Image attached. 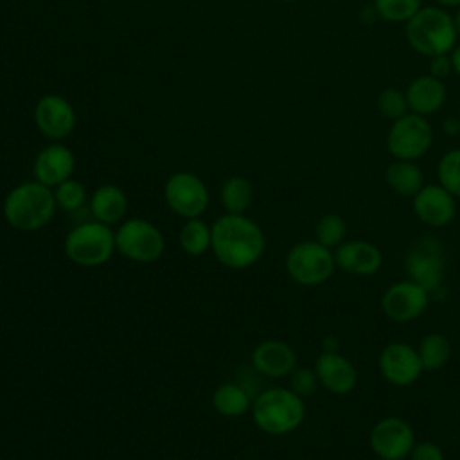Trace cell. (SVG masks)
Segmentation results:
<instances>
[{"label":"cell","mask_w":460,"mask_h":460,"mask_svg":"<svg viewBox=\"0 0 460 460\" xmlns=\"http://www.w3.org/2000/svg\"><path fill=\"white\" fill-rule=\"evenodd\" d=\"M210 248L216 259L232 270L253 266L264 253L266 237L262 228L244 214H225L210 226Z\"/></svg>","instance_id":"6da1fadb"},{"label":"cell","mask_w":460,"mask_h":460,"mask_svg":"<svg viewBox=\"0 0 460 460\" xmlns=\"http://www.w3.org/2000/svg\"><path fill=\"white\" fill-rule=\"evenodd\" d=\"M54 190L38 180L25 181L9 190L4 199V217L18 230H40L56 214Z\"/></svg>","instance_id":"7a4b0ae2"},{"label":"cell","mask_w":460,"mask_h":460,"mask_svg":"<svg viewBox=\"0 0 460 460\" xmlns=\"http://www.w3.org/2000/svg\"><path fill=\"white\" fill-rule=\"evenodd\" d=\"M252 417L261 431L268 435H288L304 422L305 402L291 388L273 386L255 397Z\"/></svg>","instance_id":"3957f363"},{"label":"cell","mask_w":460,"mask_h":460,"mask_svg":"<svg viewBox=\"0 0 460 460\" xmlns=\"http://www.w3.org/2000/svg\"><path fill=\"white\" fill-rule=\"evenodd\" d=\"M404 32L410 47L428 58L451 52L458 38L453 16L440 5L420 7Z\"/></svg>","instance_id":"277c9868"},{"label":"cell","mask_w":460,"mask_h":460,"mask_svg":"<svg viewBox=\"0 0 460 460\" xmlns=\"http://www.w3.org/2000/svg\"><path fill=\"white\" fill-rule=\"evenodd\" d=\"M334 270V252L314 239L296 243L286 255V271L298 286H322L332 277Z\"/></svg>","instance_id":"5b68a950"},{"label":"cell","mask_w":460,"mask_h":460,"mask_svg":"<svg viewBox=\"0 0 460 460\" xmlns=\"http://www.w3.org/2000/svg\"><path fill=\"white\" fill-rule=\"evenodd\" d=\"M115 250V232L101 221L83 223L65 237L66 257L79 266H101Z\"/></svg>","instance_id":"8992f818"},{"label":"cell","mask_w":460,"mask_h":460,"mask_svg":"<svg viewBox=\"0 0 460 460\" xmlns=\"http://www.w3.org/2000/svg\"><path fill=\"white\" fill-rule=\"evenodd\" d=\"M404 271L410 280L431 293L442 289L446 275V252L438 239L422 237L411 244L404 257Z\"/></svg>","instance_id":"52a82bcc"},{"label":"cell","mask_w":460,"mask_h":460,"mask_svg":"<svg viewBox=\"0 0 460 460\" xmlns=\"http://www.w3.org/2000/svg\"><path fill=\"white\" fill-rule=\"evenodd\" d=\"M431 144L433 128L428 117L411 111L394 120L386 135V147L395 160L417 162L429 151Z\"/></svg>","instance_id":"ba28073f"},{"label":"cell","mask_w":460,"mask_h":460,"mask_svg":"<svg viewBox=\"0 0 460 460\" xmlns=\"http://www.w3.org/2000/svg\"><path fill=\"white\" fill-rule=\"evenodd\" d=\"M115 248L135 262H153L162 257L165 241L162 232L147 219L133 217L115 232Z\"/></svg>","instance_id":"9c48e42d"},{"label":"cell","mask_w":460,"mask_h":460,"mask_svg":"<svg viewBox=\"0 0 460 460\" xmlns=\"http://www.w3.org/2000/svg\"><path fill=\"white\" fill-rule=\"evenodd\" d=\"M415 431L401 417L379 419L368 435V446L377 460H404L415 446Z\"/></svg>","instance_id":"30bf717a"},{"label":"cell","mask_w":460,"mask_h":460,"mask_svg":"<svg viewBox=\"0 0 460 460\" xmlns=\"http://www.w3.org/2000/svg\"><path fill=\"white\" fill-rule=\"evenodd\" d=\"M164 198L174 214L187 219L199 217L208 207L207 185L199 176L189 171H178L167 178Z\"/></svg>","instance_id":"8fae6325"},{"label":"cell","mask_w":460,"mask_h":460,"mask_svg":"<svg viewBox=\"0 0 460 460\" xmlns=\"http://www.w3.org/2000/svg\"><path fill=\"white\" fill-rule=\"evenodd\" d=\"M431 293L417 282L406 279L390 284L381 296L383 314L397 323L413 322L422 316L429 305Z\"/></svg>","instance_id":"7c38bea8"},{"label":"cell","mask_w":460,"mask_h":460,"mask_svg":"<svg viewBox=\"0 0 460 460\" xmlns=\"http://www.w3.org/2000/svg\"><path fill=\"white\" fill-rule=\"evenodd\" d=\"M377 367L383 379L397 388L415 385L424 374L417 349L404 341H392L385 345L379 352Z\"/></svg>","instance_id":"4fadbf2b"},{"label":"cell","mask_w":460,"mask_h":460,"mask_svg":"<svg viewBox=\"0 0 460 460\" xmlns=\"http://www.w3.org/2000/svg\"><path fill=\"white\" fill-rule=\"evenodd\" d=\"M34 122L45 137L63 140L75 128V110L66 97L47 93L34 106Z\"/></svg>","instance_id":"5bb4252c"},{"label":"cell","mask_w":460,"mask_h":460,"mask_svg":"<svg viewBox=\"0 0 460 460\" xmlns=\"http://www.w3.org/2000/svg\"><path fill=\"white\" fill-rule=\"evenodd\" d=\"M411 199L417 219L431 228L447 226L456 216V198L440 183L424 185Z\"/></svg>","instance_id":"9a60e30c"},{"label":"cell","mask_w":460,"mask_h":460,"mask_svg":"<svg viewBox=\"0 0 460 460\" xmlns=\"http://www.w3.org/2000/svg\"><path fill=\"white\" fill-rule=\"evenodd\" d=\"M314 372L323 386L332 395H347L358 385V368L338 350H322L314 359Z\"/></svg>","instance_id":"2e32d148"},{"label":"cell","mask_w":460,"mask_h":460,"mask_svg":"<svg viewBox=\"0 0 460 460\" xmlns=\"http://www.w3.org/2000/svg\"><path fill=\"white\" fill-rule=\"evenodd\" d=\"M334 252L336 268L356 277H368L381 270L383 252L365 239H345Z\"/></svg>","instance_id":"e0dca14e"},{"label":"cell","mask_w":460,"mask_h":460,"mask_svg":"<svg viewBox=\"0 0 460 460\" xmlns=\"http://www.w3.org/2000/svg\"><path fill=\"white\" fill-rule=\"evenodd\" d=\"M74 169H75V156L63 144H49L47 147H43L36 155L34 165H32L34 178L50 189L72 178Z\"/></svg>","instance_id":"ac0fdd59"},{"label":"cell","mask_w":460,"mask_h":460,"mask_svg":"<svg viewBox=\"0 0 460 460\" xmlns=\"http://www.w3.org/2000/svg\"><path fill=\"white\" fill-rule=\"evenodd\" d=\"M296 361L295 349L282 340H264L252 352L253 368L266 377L289 376Z\"/></svg>","instance_id":"d6986e66"},{"label":"cell","mask_w":460,"mask_h":460,"mask_svg":"<svg viewBox=\"0 0 460 460\" xmlns=\"http://www.w3.org/2000/svg\"><path fill=\"white\" fill-rule=\"evenodd\" d=\"M404 95L411 113L428 117L437 113L444 106L447 92L442 79H437L431 74H426V75L415 77L408 84Z\"/></svg>","instance_id":"ffe728a7"},{"label":"cell","mask_w":460,"mask_h":460,"mask_svg":"<svg viewBox=\"0 0 460 460\" xmlns=\"http://www.w3.org/2000/svg\"><path fill=\"white\" fill-rule=\"evenodd\" d=\"M128 208L126 194L120 187L106 183L95 189L90 199V210L95 217V221H101L104 225L119 223Z\"/></svg>","instance_id":"44dd1931"},{"label":"cell","mask_w":460,"mask_h":460,"mask_svg":"<svg viewBox=\"0 0 460 460\" xmlns=\"http://www.w3.org/2000/svg\"><path fill=\"white\" fill-rule=\"evenodd\" d=\"M385 181L395 194L413 198L424 187V172L413 160H394L385 171Z\"/></svg>","instance_id":"7402d4cb"},{"label":"cell","mask_w":460,"mask_h":460,"mask_svg":"<svg viewBox=\"0 0 460 460\" xmlns=\"http://www.w3.org/2000/svg\"><path fill=\"white\" fill-rule=\"evenodd\" d=\"M212 404L216 411L225 417H239L250 410L252 399L250 394L241 385L225 383L214 390Z\"/></svg>","instance_id":"603a6c76"},{"label":"cell","mask_w":460,"mask_h":460,"mask_svg":"<svg viewBox=\"0 0 460 460\" xmlns=\"http://www.w3.org/2000/svg\"><path fill=\"white\" fill-rule=\"evenodd\" d=\"M417 352L424 372H437L449 361L453 347L444 332H429L420 340Z\"/></svg>","instance_id":"cb8c5ba5"},{"label":"cell","mask_w":460,"mask_h":460,"mask_svg":"<svg viewBox=\"0 0 460 460\" xmlns=\"http://www.w3.org/2000/svg\"><path fill=\"white\" fill-rule=\"evenodd\" d=\"M253 198L252 183L244 176H230L219 190V199L228 214H244Z\"/></svg>","instance_id":"d4e9b609"},{"label":"cell","mask_w":460,"mask_h":460,"mask_svg":"<svg viewBox=\"0 0 460 460\" xmlns=\"http://www.w3.org/2000/svg\"><path fill=\"white\" fill-rule=\"evenodd\" d=\"M212 243L210 226L199 217L187 219L180 230V246L189 255H203Z\"/></svg>","instance_id":"484cf974"},{"label":"cell","mask_w":460,"mask_h":460,"mask_svg":"<svg viewBox=\"0 0 460 460\" xmlns=\"http://www.w3.org/2000/svg\"><path fill=\"white\" fill-rule=\"evenodd\" d=\"M347 237V223L340 214H323L314 225V241L325 248H338Z\"/></svg>","instance_id":"4316f807"},{"label":"cell","mask_w":460,"mask_h":460,"mask_svg":"<svg viewBox=\"0 0 460 460\" xmlns=\"http://www.w3.org/2000/svg\"><path fill=\"white\" fill-rule=\"evenodd\" d=\"M422 7V0H374L376 14L390 23H408Z\"/></svg>","instance_id":"83f0119b"},{"label":"cell","mask_w":460,"mask_h":460,"mask_svg":"<svg viewBox=\"0 0 460 460\" xmlns=\"http://www.w3.org/2000/svg\"><path fill=\"white\" fill-rule=\"evenodd\" d=\"M438 183L456 199L460 198V149L444 153L437 164Z\"/></svg>","instance_id":"f1b7e54d"},{"label":"cell","mask_w":460,"mask_h":460,"mask_svg":"<svg viewBox=\"0 0 460 460\" xmlns=\"http://www.w3.org/2000/svg\"><path fill=\"white\" fill-rule=\"evenodd\" d=\"M377 110L385 119H390L392 122L401 119L402 115L408 113V101L404 92H401L399 88H385L381 90V93L377 95Z\"/></svg>","instance_id":"f546056e"},{"label":"cell","mask_w":460,"mask_h":460,"mask_svg":"<svg viewBox=\"0 0 460 460\" xmlns=\"http://www.w3.org/2000/svg\"><path fill=\"white\" fill-rule=\"evenodd\" d=\"M54 198H56V205L59 208L77 210L86 201V190H84L83 183H79L77 180L68 178L63 183L54 187Z\"/></svg>","instance_id":"4dcf8cb0"},{"label":"cell","mask_w":460,"mask_h":460,"mask_svg":"<svg viewBox=\"0 0 460 460\" xmlns=\"http://www.w3.org/2000/svg\"><path fill=\"white\" fill-rule=\"evenodd\" d=\"M318 386H320V381L316 377L314 368L295 367V370L289 374V388L300 397L313 395Z\"/></svg>","instance_id":"1f68e13d"},{"label":"cell","mask_w":460,"mask_h":460,"mask_svg":"<svg viewBox=\"0 0 460 460\" xmlns=\"http://www.w3.org/2000/svg\"><path fill=\"white\" fill-rule=\"evenodd\" d=\"M408 458L410 460H444V451L438 444L431 440H420V442H415Z\"/></svg>","instance_id":"d6a6232c"},{"label":"cell","mask_w":460,"mask_h":460,"mask_svg":"<svg viewBox=\"0 0 460 460\" xmlns=\"http://www.w3.org/2000/svg\"><path fill=\"white\" fill-rule=\"evenodd\" d=\"M429 74L437 79H444L447 77L451 72H453V63H451V56L447 54H438V56H433L429 58Z\"/></svg>","instance_id":"836d02e7"},{"label":"cell","mask_w":460,"mask_h":460,"mask_svg":"<svg viewBox=\"0 0 460 460\" xmlns=\"http://www.w3.org/2000/svg\"><path fill=\"white\" fill-rule=\"evenodd\" d=\"M451 63H453V72L460 77V45L458 47L455 45V49L451 52Z\"/></svg>","instance_id":"e575fe53"},{"label":"cell","mask_w":460,"mask_h":460,"mask_svg":"<svg viewBox=\"0 0 460 460\" xmlns=\"http://www.w3.org/2000/svg\"><path fill=\"white\" fill-rule=\"evenodd\" d=\"M323 350H338V340L336 336H327L323 340Z\"/></svg>","instance_id":"d590c367"},{"label":"cell","mask_w":460,"mask_h":460,"mask_svg":"<svg viewBox=\"0 0 460 460\" xmlns=\"http://www.w3.org/2000/svg\"><path fill=\"white\" fill-rule=\"evenodd\" d=\"M440 7H460V0H437Z\"/></svg>","instance_id":"8d00e7d4"},{"label":"cell","mask_w":460,"mask_h":460,"mask_svg":"<svg viewBox=\"0 0 460 460\" xmlns=\"http://www.w3.org/2000/svg\"><path fill=\"white\" fill-rule=\"evenodd\" d=\"M453 22H455V29H456V34L460 36V9L455 13V16H453Z\"/></svg>","instance_id":"74e56055"},{"label":"cell","mask_w":460,"mask_h":460,"mask_svg":"<svg viewBox=\"0 0 460 460\" xmlns=\"http://www.w3.org/2000/svg\"><path fill=\"white\" fill-rule=\"evenodd\" d=\"M282 2H298V0H282Z\"/></svg>","instance_id":"f35d334b"},{"label":"cell","mask_w":460,"mask_h":460,"mask_svg":"<svg viewBox=\"0 0 460 460\" xmlns=\"http://www.w3.org/2000/svg\"><path fill=\"white\" fill-rule=\"evenodd\" d=\"M458 122H460V117H458Z\"/></svg>","instance_id":"ab89813d"}]
</instances>
